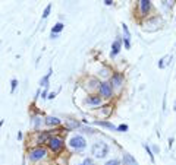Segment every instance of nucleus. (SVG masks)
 Returning <instances> with one entry per match:
<instances>
[{
  "mask_svg": "<svg viewBox=\"0 0 176 165\" xmlns=\"http://www.w3.org/2000/svg\"><path fill=\"white\" fill-rule=\"evenodd\" d=\"M91 152H92V155L95 158H104L106 155L109 153V146L104 142H95L92 145V148H91Z\"/></svg>",
  "mask_w": 176,
  "mask_h": 165,
  "instance_id": "obj_1",
  "label": "nucleus"
},
{
  "mask_svg": "<svg viewBox=\"0 0 176 165\" xmlns=\"http://www.w3.org/2000/svg\"><path fill=\"white\" fill-rule=\"evenodd\" d=\"M16 85H18V81H16V79H12V88H10V94H13V92H15V89H16Z\"/></svg>",
  "mask_w": 176,
  "mask_h": 165,
  "instance_id": "obj_20",
  "label": "nucleus"
},
{
  "mask_svg": "<svg viewBox=\"0 0 176 165\" xmlns=\"http://www.w3.org/2000/svg\"><path fill=\"white\" fill-rule=\"evenodd\" d=\"M49 146L53 152H59L60 149L63 148V140L60 137H50L49 139Z\"/></svg>",
  "mask_w": 176,
  "mask_h": 165,
  "instance_id": "obj_4",
  "label": "nucleus"
},
{
  "mask_svg": "<svg viewBox=\"0 0 176 165\" xmlns=\"http://www.w3.org/2000/svg\"><path fill=\"white\" fill-rule=\"evenodd\" d=\"M82 165H92V159H89V158H87L85 161H84V164Z\"/></svg>",
  "mask_w": 176,
  "mask_h": 165,
  "instance_id": "obj_23",
  "label": "nucleus"
},
{
  "mask_svg": "<svg viewBox=\"0 0 176 165\" xmlns=\"http://www.w3.org/2000/svg\"><path fill=\"white\" fill-rule=\"evenodd\" d=\"M50 75H52V69H50V70H49V73H47V75L41 79V82H40V85H41V86H44V88H47V86H49V79H50Z\"/></svg>",
  "mask_w": 176,
  "mask_h": 165,
  "instance_id": "obj_15",
  "label": "nucleus"
},
{
  "mask_svg": "<svg viewBox=\"0 0 176 165\" xmlns=\"http://www.w3.org/2000/svg\"><path fill=\"white\" fill-rule=\"evenodd\" d=\"M85 102L89 104V105H100V104H101V98H100L98 95H89V97L85 99Z\"/></svg>",
  "mask_w": 176,
  "mask_h": 165,
  "instance_id": "obj_8",
  "label": "nucleus"
},
{
  "mask_svg": "<svg viewBox=\"0 0 176 165\" xmlns=\"http://www.w3.org/2000/svg\"><path fill=\"white\" fill-rule=\"evenodd\" d=\"M122 81H123L122 73H115V75L112 76V83L116 85V86H121V85H122Z\"/></svg>",
  "mask_w": 176,
  "mask_h": 165,
  "instance_id": "obj_11",
  "label": "nucleus"
},
{
  "mask_svg": "<svg viewBox=\"0 0 176 165\" xmlns=\"http://www.w3.org/2000/svg\"><path fill=\"white\" fill-rule=\"evenodd\" d=\"M140 6H141V13H142V15H147L148 10H150V7H151V1L142 0V1H140Z\"/></svg>",
  "mask_w": 176,
  "mask_h": 165,
  "instance_id": "obj_9",
  "label": "nucleus"
},
{
  "mask_svg": "<svg viewBox=\"0 0 176 165\" xmlns=\"http://www.w3.org/2000/svg\"><path fill=\"white\" fill-rule=\"evenodd\" d=\"M100 94L106 97V98H110L112 94H113V89H112V85L109 82H103L100 83Z\"/></svg>",
  "mask_w": 176,
  "mask_h": 165,
  "instance_id": "obj_5",
  "label": "nucleus"
},
{
  "mask_svg": "<svg viewBox=\"0 0 176 165\" xmlns=\"http://www.w3.org/2000/svg\"><path fill=\"white\" fill-rule=\"evenodd\" d=\"M54 97H56V92H52V94H50V95H49L47 98H49V99H53Z\"/></svg>",
  "mask_w": 176,
  "mask_h": 165,
  "instance_id": "obj_25",
  "label": "nucleus"
},
{
  "mask_svg": "<svg viewBox=\"0 0 176 165\" xmlns=\"http://www.w3.org/2000/svg\"><path fill=\"white\" fill-rule=\"evenodd\" d=\"M122 164L123 165H138V162L135 161V158L132 156V155H129V153H125L122 158Z\"/></svg>",
  "mask_w": 176,
  "mask_h": 165,
  "instance_id": "obj_6",
  "label": "nucleus"
},
{
  "mask_svg": "<svg viewBox=\"0 0 176 165\" xmlns=\"http://www.w3.org/2000/svg\"><path fill=\"white\" fill-rule=\"evenodd\" d=\"M142 146H144V149H145V150H147V153H148V155H150V159H151V161H153V162H154V153H153V150H151V149H150V146H148V145H147V143H144V145H142Z\"/></svg>",
  "mask_w": 176,
  "mask_h": 165,
  "instance_id": "obj_17",
  "label": "nucleus"
},
{
  "mask_svg": "<svg viewBox=\"0 0 176 165\" xmlns=\"http://www.w3.org/2000/svg\"><path fill=\"white\" fill-rule=\"evenodd\" d=\"M94 124H97V126H103V127H107V129H110V130H118V127H115L112 123H109V121H94Z\"/></svg>",
  "mask_w": 176,
  "mask_h": 165,
  "instance_id": "obj_13",
  "label": "nucleus"
},
{
  "mask_svg": "<svg viewBox=\"0 0 176 165\" xmlns=\"http://www.w3.org/2000/svg\"><path fill=\"white\" fill-rule=\"evenodd\" d=\"M63 28H65V25H63V23H62V22H57V23H56V25H54V26H53V29H52V34H54V35H57V34L60 32V31H62V29H63Z\"/></svg>",
  "mask_w": 176,
  "mask_h": 165,
  "instance_id": "obj_14",
  "label": "nucleus"
},
{
  "mask_svg": "<svg viewBox=\"0 0 176 165\" xmlns=\"http://www.w3.org/2000/svg\"><path fill=\"white\" fill-rule=\"evenodd\" d=\"M46 124L47 126H59L60 124V120L57 117H47L46 118Z\"/></svg>",
  "mask_w": 176,
  "mask_h": 165,
  "instance_id": "obj_12",
  "label": "nucleus"
},
{
  "mask_svg": "<svg viewBox=\"0 0 176 165\" xmlns=\"http://www.w3.org/2000/svg\"><path fill=\"white\" fill-rule=\"evenodd\" d=\"M50 137H49V133L47 132H43L41 134H40V137H38V143L41 145V143H44L46 140H49Z\"/></svg>",
  "mask_w": 176,
  "mask_h": 165,
  "instance_id": "obj_16",
  "label": "nucleus"
},
{
  "mask_svg": "<svg viewBox=\"0 0 176 165\" xmlns=\"http://www.w3.org/2000/svg\"><path fill=\"white\" fill-rule=\"evenodd\" d=\"M175 111H176V102H175Z\"/></svg>",
  "mask_w": 176,
  "mask_h": 165,
  "instance_id": "obj_27",
  "label": "nucleus"
},
{
  "mask_svg": "<svg viewBox=\"0 0 176 165\" xmlns=\"http://www.w3.org/2000/svg\"><path fill=\"white\" fill-rule=\"evenodd\" d=\"M50 10H52V4H47L46 9H44V12H43V19H46V18L50 15Z\"/></svg>",
  "mask_w": 176,
  "mask_h": 165,
  "instance_id": "obj_18",
  "label": "nucleus"
},
{
  "mask_svg": "<svg viewBox=\"0 0 176 165\" xmlns=\"http://www.w3.org/2000/svg\"><path fill=\"white\" fill-rule=\"evenodd\" d=\"M69 145L73 149H76V150H81V149H84L87 146V140H85L82 136H73V137L70 139Z\"/></svg>",
  "mask_w": 176,
  "mask_h": 165,
  "instance_id": "obj_2",
  "label": "nucleus"
},
{
  "mask_svg": "<svg viewBox=\"0 0 176 165\" xmlns=\"http://www.w3.org/2000/svg\"><path fill=\"white\" fill-rule=\"evenodd\" d=\"M118 130L119 132H126L128 130V126L126 124H121V126H118Z\"/></svg>",
  "mask_w": 176,
  "mask_h": 165,
  "instance_id": "obj_22",
  "label": "nucleus"
},
{
  "mask_svg": "<svg viewBox=\"0 0 176 165\" xmlns=\"http://www.w3.org/2000/svg\"><path fill=\"white\" fill-rule=\"evenodd\" d=\"M123 32H125V38H123V41H125V48H131V34L128 31V26L126 25H123Z\"/></svg>",
  "mask_w": 176,
  "mask_h": 165,
  "instance_id": "obj_10",
  "label": "nucleus"
},
{
  "mask_svg": "<svg viewBox=\"0 0 176 165\" xmlns=\"http://www.w3.org/2000/svg\"><path fill=\"white\" fill-rule=\"evenodd\" d=\"M46 156V149H43L41 146L40 148H35V149H33L31 152H30V159L31 161H40V159H43Z\"/></svg>",
  "mask_w": 176,
  "mask_h": 165,
  "instance_id": "obj_3",
  "label": "nucleus"
},
{
  "mask_svg": "<svg viewBox=\"0 0 176 165\" xmlns=\"http://www.w3.org/2000/svg\"><path fill=\"white\" fill-rule=\"evenodd\" d=\"M158 67L161 69V67H164V59H161L160 62H158Z\"/></svg>",
  "mask_w": 176,
  "mask_h": 165,
  "instance_id": "obj_24",
  "label": "nucleus"
},
{
  "mask_svg": "<svg viewBox=\"0 0 176 165\" xmlns=\"http://www.w3.org/2000/svg\"><path fill=\"white\" fill-rule=\"evenodd\" d=\"M104 165H121V161H119V159H110V161H107Z\"/></svg>",
  "mask_w": 176,
  "mask_h": 165,
  "instance_id": "obj_19",
  "label": "nucleus"
},
{
  "mask_svg": "<svg viewBox=\"0 0 176 165\" xmlns=\"http://www.w3.org/2000/svg\"><path fill=\"white\" fill-rule=\"evenodd\" d=\"M68 124H69V129H72V127H79V123L78 121H68Z\"/></svg>",
  "mask_w": 176,
  "mask_h": 165,
  "instance_id": "obj_21",
  "label": "nucleus"
},
{
  "mask_svg": "<svg viewBox=\"0 0 176 165\" xmlns=\"http://www.w3.org/2000/svg\"><path fill=\"white\" fill-rule=\"evenodd\" d=\"M121 47H122V41H121V40L113 41V44H112V57L118 56V53L121 51Z\"/></svg>",
  "mask_w": 176,
  "mask_h": 165,
  "instance_id": "obj_7",
  "label": "nucleus"
},
{
  "mask_svg": "<svg viewBox=\"0 0 176 165\" xmlns=\"http://www.w3.org/2000/svg\"><path fill=\"white\" fill-rule=\"evenodd\" d=\"M104 3L107 4V6H112V3H113V1H112V0H106Z\"/></svg>",
  "mask_w": 176,
  "mask_h": 165,
  "instance_id": "obj_26",
  "label": "nucleus"
}]
</instances>
